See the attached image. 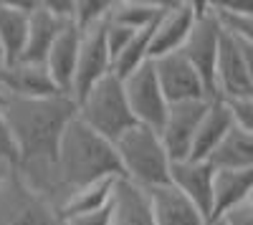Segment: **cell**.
<instances>
[{
	"mask_svg": "<svg viewBox=\"0 0 253 225\" xmlns=\"http://www.w3.org/2000/svg\"><path fill=\"white\" fill-rule=\"evenodd\" d=\"M0 225H61L56 208L10 170L0 182Z\"/></svg>",
	"mask_w": 253,
	"mask_h": 225,
	"instance_id": "8992f818",
	"label": "cell"
},
{
	"mask_svg": "<svg viewBox=\"0 0 253 225\" xmlns=\"http://www.w3.org/2000/svg\"><path fill=\"white\" fill-rule=\"evenodd\" d=\"M112 225H155L144 192L122 177L112 195Z\"/></svg>",
	"mask_w": 253,
	"mask_h": 225,
	"instance_id": "7402d4cb",
	"label": "cell"
},
{
	"mask_svg": "<svg viewBox=\"0 0 253 225\" xmlns=\"http://www.w3.org/2000/svg\"><path fill=\"white\" fill-rule=\"evenodd\" d=\"M218 46H220V26L213 15V8H210V3H198L193 28H190L180 53L203 78L210 99H213V71H215Z\"/></svg>",
	"mask_w": 253,
	"mask_h": 225,
	"instance_id": "52a82bcc",
	"label": "cell"
},
{
	"mask_svg": "<svg viewBox=\"0 0 253 225\" xmlns=\"http://www.w3.org/2000/svg\"><path fill=\"white\" fill-rule=\"evenodd\" d=\"M253 96V43L220 31L213 71V99Z\"/></svg>",
	"mask_w": 253,
	"mask_h": 225,
	"instance_id": "5b68a950",
	"label": "cell"
},
{
	"mask_svg": "<svg viewBox=\"0 0 253 225\" xmlns=\"http://www.w3.org/2000/svg\"><path fill=\"white\" fill-rule=\"evenodd\" d=\"M0 157L8 159V162H15V159H13V147H10V139H8L5 127H3V116H0Z\"/></svg>",
	"mask_w": 253,
	"mask_h": 225,
	"instance_id": "f1b7e54d",
	"label": "cell"
},
{
	"mask_svg": "<svg viewBox=\"0 0 253 225\" xmlns=\"http://www.w3.org/2000/svg\"><path fill=\"white\" fill-rule=\"evenodd\" d=\"M122 91L126 99V107L132 112L134 124L150 127L157 132L162 127L165 114H167V101L160 91L152 61H147V64H142L126 78H122Z\"/></svg>",
	"mask_w": 253,
	"mask_h": 225,
	"instance_id": "ba28073f",
	"label": "cell"
},
{
	"mask_svg": "<svg viewBox=\"0 0 253 225\" xmlns=\"http://www.w3.org/2000/svg\"><path fill=\"white\" fill-rule=\"evenodd\" d=\"M210 99H200V101H182V104H170L167 114L162 119V127L157 129L165 152L170 157V162L175 159H187L190 157V147H193V137L195 129L200 124V116L208 107Z\"/></svg>",
	"mask_w": 253,
	"mask_h": 225,
	"instance_id": "30bf717a",
	"label": "cell"
},
{
	"mask_svg": "<svg viewBox=\"0 0 253 225\" xmlns=\"http://www.w3.org/2000/svg\"><path fill=\"white\" fill-rule=\"evenodd\" d=\"M56 172L66 197L96 180L119 177V162L114 154V145L91 132L86 124L74 116L61 134L56 150Z\"/></svg>",
	"mask_w": 253,
	"mask_h": 225,
	"instance_id": "7a4b0ae2",
	"label": "cell"
},
{
	"mask_svg": "<svg viewBox=\"0 0 253 225\" xmlns=\"http://www.w3.org/2000/svg\"><path fill=\"white\" fill-rule=\"evenodd\" d=\"M246 200H253V170H213L210 220Z\"/></svg>",
	"mask_w": 253,
	"mask_h": 225,
	"instance_id": "ac0fdd59",
	"label": "cell"
},
{
	"mask_svg": "<svg viewBox=\"0 0 253 225\" xmlns=\"http://www.w3.org/2000/svg\"><path fill=\"white\" fill-rule=\"evenodd\" d=\"M10 170H13V162H8V159L0 157V182H3V180L10 175Z\"/></svg>",
	"mask_w": 253,
	"mask_h": 225,
	"instance_id": "f546056e",
	"label": "cell"
},
{
	"mask_svg": "<svg viewBox=\"0 0 253 225\" xmlns=\"http://www.w3.org/2000/svg\"><path fill=\"white\" fill-rule=\"evenodd\" d=\"M36 0H26V3L0 0V61L3 64H15L23 56L28 18L36 10Z\"/></svg>",
	"mask_w": 253,
	"mask_h": 225,
	"instance_id": "2e32d148",
	"label": "cell"
},
{
	"mask_svg": "<svg viewBox=\"0 0 253 225\" xmlns=\"http://www.w3.org/2000/svg\"><path fill=\"white\" fill-rule=\"evenodd\" d=\"M230 127H233V121H230V114H228L225 104L220 99H210L203 116H200V124L195 129L193 147H190V157L187 159H205L210 152L215 150L218 142L230 132Z\"/></svg>",
	"mask_w": 253,
	"mask_h": 225,
	"instance_id": "d6986e66",
	"label": "cell"
},
{
	"mask_svg": "<svg viewBox=\"0 0 253 225\" xmlns=\"http://www.w3.org/2000/svg\"><path fill=\"white\" fill-rule=\"evenodd\" d=\"M63 26H66L63 20H58L56 15H51L43 8V3H38L36 10L28 18V36H26V48H23L20 61H28V64H41V66H43L46 53L53 46V40H56V36L61 33Z\"/></svg>",
	"mask_w": 253,
	"mask_h": 225,
	"instance_id": "ffe728a7",
	"label": "cell"
},
{
	"mask_svg": "<svg viewBox=\"0 0 253 225\" xmlns=\"http://www.w3.org/2000/svg\"><path fill=\"white\" fill-rule=\"evenodd\" d=\"M162 5L165 3H152V0H114L107 20L129 31H144L157 20Z\"/></svg>",
	"mask_w": 253,
	"mask_h": 225,
	"instance_id": "cb8c5ba5",
	"label": "cell"
},
{
	"mask_svg": "<svg viewBox=\"0 0 253 225\" xmlns=\"http://www.w3.org/2000/svg\"><path fill=\"white\" fill-rule=\"evenodd\" d=\"M61 225H112V202H109V205H104L101 210L69 218V220H63Z\"/></svg>",
	"mask_w": 253,
	"mask_h": 225,
	"instance_id": "83f0119b",
	"label": "cell"
},
{
	"mask_svg": "<svg viewBox=\"0 0 253 225\" xmlns=\"http://www.w3.org/2000/svg\"><path fill=\"white\" fill-rule=\"evenodd\" d=\"M117 180L119 177H107V180H96L91 185H84L79 190H74L66 200L61 202L58 208V220H69V218H76V215H86V213H94V210H101L104 205L112 202V195H114V188H117Z\"/></svg>",
	"mask_w": 253,
	"mask_h": 225,
	"instance_id": "603a6c76",
	"label": "cell"
},
{
	"mask_svg": "<svg viewBox=\"0 0 253 225\" xmlns=\"http://www.w3.org/2000/svg\"><path fill=\"white\" fill-rule=\"evenodd\" d=\"M198 13V3H165L162 13L157 15L152 26V38H150V61L177 53L185 43V38L193 28V20Z\"/></svg>",
	"mask_w": 253,
	"mask_h": 225,
	"instance_id": "7c38bea8",
	"label": "cell"
},
{
	"mask_svg": "<svg viewBox=\"0 0 253 225\" xmlns=\"http://www.w3.org/2000/svg\"><path fill=\"white\" fill-rule=\"evenodd\" d=\"M233 127L243 129V132H253V96H236V99H220Z\"/></svg>",
	"mask_w": 253,
	"mask_h": 225,
	"instance_id": "484cf974",
	"label": "cell"
},
{
	"mask_svg": "<svg viewBox=\"0 0 253 225\" xmlns=\"http://www.w3.org/2000/svg\"><path fill=\"white\" fill-rule=\"evenodd\" d=\"M114 0H76L74 10V26L79 31H89L101 23H107V15L112 10Z\"/></svg>",
	"mask_w": 253,
	"mask_h": 225,
	"instance_id": "d4e9b609",
	"label": "cell"
},
{
	"mask_svg": "<svg viewBox=\"0 0 253 225\" xmlns=\"http://www.w3.org/2000/svg\"><path fill=\"white\" fill-rule=\"evenodd\" d=\"M0 116L13 147V167L28 172L56 162V150L66 124L76 116L71 96H0Z\"/></svg>",
	"mask_w": 253,
	"mask_h": 225,
	"instance_id": "6da1fadb",
	"label": "cell"
},
{
	"mask_svg": "<svg viewBox=\"0 0 253 225\" xmlns=\"http://www.w3.org/2000/svg\"><path fill=\"white\" fill-rule=\"evenodd\" d=\"M58 89L41 64H28V61H15V64H3L0 61V96H23V99H38V96H56Z\"/></svg>",
	"mask_w": 253,
	"mask_h": 225,
	"instance_id": "5bb4252c",
	"label": "cell"
},
{
	"mask_svg": "<svg viewBox=\"0 0 253 225\" xmlns=\"http://www.w3.org/2000/svg\"><path fill=\"white\" fill-rule=\"evenodd\" d=\"M167 182L185 195L210 220V195H213V167L205 159H175L170 162Z\"/></svg>",
	"mask_w": 253,
	"mask_h": 225,
	"instance_id": "4fadbf2b",
	"label": "cell"
},
{
	"mask_svg": "<svg viewBox=\"0 0 253 225\" xmlns=\"http://www.w3.org/2000/svg\"><path fill=\"white\" fill-rule=\"evenodd\" d=\"M114 154L119 162V177L129 185L139 190L167 185L170 157L155 129L134 124L114 142Z\"/></svg>",
	"mask_w": 253,
	"mask_h": 225,
	"instance_id": "3957f363",
	"label": "cell"
},
{
	"mask_svg": "<svg viewBox=\"0 0 253 225\" xmlns=\"http://www.w3.org/2000/svg\"><path fill=\"white\" fill-rule=\"evenodd\" d=\"M142 192L147 197V205H150L155 225H208L210 223L170 182L167 185H157V188H147Z\"/></svg>",
	"mask_w": 253,
	"mask_h": 225,
	"instance_id": "9a60e30c",
	"label": "cell"
},
{
	"mask_svg": "<svg viewBox=\"0 0 253 225\" xmlns=\"http://www.w3.org/2000/svg\"><path fill=\"white\" fill-rule=\"evenodd\" d=\"M205 162L213 170H253V132L230 127Z\"/></svg>",
	"mask_w": 253,
	"mask_h": 225,
	"instance_id": "44dd1931",
	"label": "cell"
},
{
	"mask_svg": "<svg viewBox=\"0 0 253 225\" xmlns=\"http://www.w3.org/2000/svg\"><path fill=\"white\" fill-rule=\"evenodd\" d=\"M220 225H253V200L238 202L230 210H225L220 218H215Z\"/></svg>",
	"mask_w": 253,
	"mask_h": 225,
	"instance_id": "4316f807",
	"label": "cell"
},
{
	"mask_svg": "<svg viewBox=\"0 0 253 225\" xmlns=\"http://www.w3.org/2000/svg\"><path fill=\"white\" fill-rule=\"evenodd\" d=\"M79 40H81V31L74 23H66L61 28V33L56 36L53 46L46 53L43 66L53 81V86L58 89V94L71 96V84H74V69H76V53H79Z\"/></svg>",
	"mask_w": 253,
	"mask_h": 225,
	"instance_id": "e0dca14e",
	"label": "cell"
},
{
	"mask_svg": "<svg viewBox=\"0 0 253 225\" xmlns=\"http://www.w3.org/2000/svg\"><path fill=\"white\" fill-rule=\"evenodd\" d=\"M74 104H76V119L81 124H86L91 132H96L112 145L126 129L134 127L132 112L126 107V99L122 91V81L114 74L104 76Z\"/></svg>",
	"mask_w": 253,
	"mask_h": 225,
	"instance_id": "277c9868",
	"label": "cell"
},
{
	"mask_svg": "<svg viewBox=\"0 0 253 225\" xmlns=\"http://www.w3.org/2000/svg\"><path fill=\"white\" fill-rule=\"evenodd\" d=\"M112 74V58L104 43V23L89 31H81L79 53H76V69H74V84H71V99H81L94 84L104 76Z\"/></svg>",
	"mask_w": 253,
	"mask_h": 225,
	"instance_id": "8fae6325",
	"label": "cell"
},
{
	"mask_svg": "<svg viewBox=\"0 0 253 225\" xmlns=\"http://www.w3.org/2000/svg\"><path fill=\"white\" fill-rule=\"evenodd\" d=\"M208 225H220V223H218V220H210V223H208Z\"/></svg>",
	"mask_w": 253,
	"mask_h": 225,
	"instance_id": "4dcf8cb0",
	"label": "cell"
},
{
	"mask_svg": "<svg viewBox=\"0 0 253 225\" xmlns=\"http://www.w3.org/2000/svg\"><path fill=\"white\" fill-rule=\"evenodd\" d=\"M155 66V76L160 91L170 104H182V101H200V99H210L208 89L203 84V78L198 76V71L187 64V58L177 51V53H167L152 61Z\"/></svg>",
	"mask_w": 253,
	"mask_h": 225,
	"instance_id": "9c48e42d",
	"label": "cell"
}]
</instances>
